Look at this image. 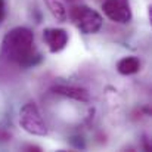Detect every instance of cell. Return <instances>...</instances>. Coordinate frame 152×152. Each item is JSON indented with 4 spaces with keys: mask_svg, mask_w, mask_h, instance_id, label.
Masks as SVG:
<instances>
[{
    "mask_svg": "<svg viewBox=\"0 0 152 152\" xmlns=\"http://www.w3.org/2000/svg\"><path fill=\"white\" fill-rule=\"evenodd\" d=\"M52 92L56 95H62L66 98H71L74 101H80V102H89L90 101V95L86 89L81 87H75V86H55L52 87Z\"/></svg>",
    "mask_w": 152,
    "mask_h": 152,
    "instance_id": "cell-6",
    "label": "cell"
},
{
    "mask_svg": "<svg viewBox=\"0 0 152 152\" xmlns=\"http://www.w3.org/2000/svg\"><path fill=\"white\" fill-rule=\"evenodd\" d=\"M103 13L114 22L127 24L132 21L130 0H105L102 4Z\"/></svg>",
    "mask_w": 152,
    "mask_h": 152,
    "instance_id": "cell-4",
    "label": "cell"
},
{
    "mask_svg": "<svg viewBox=\"0 0 152 152\" xmlns=\"http://www.w3.org/2000/svg\"><path fill=\"white\" fill-rule=\"evenodd\" d=\"M19 124L30 134H36V136H46L48 134L46 123H45L37 105L33 103V102L25 103L21 108V111H19Z\"/></svg>",
    "mask_w": 152,
    "mask_h": 152,
    "instance_id": "cell-2",
    "label": "cell"
},
{
    "mask_svg": "<svg viewBox=\"0 0 152 152\" xmlns=\"http://www.w3.org/2000/svg\"><path fill=\"white\" fill-rule=\"evenodd\" d=\"M71 19L84 34H95L102 28V16L87 6H75L71 9Z\"/></svg>",
    "mask_w": 152,
    "mask_h": 152,
    "instance_id": "cell-3",
    "label": "cell"
},
{
    "mask_svg": "<svg viewBox=\"0 0 152 152\" xmlns=\"http://www.w3.org/2000/svg\"><path fill=\"white\" fill-rule=\"evenodd\" d=\"M3 18H4V1L0 0V22H1Z\"/></svg>",
    "mask_w": 152,
    "mask_h": 152,
    "instance_id": "cell-9",
    "label": "cell"
},
{
    "mask_svg": "<svg viewBox=\"0 0 152 152\" xmlns=\"http://www.w3.org/2000/svg\"><path fill=\"white\" fill-rule=\"evenodd\" d=\"M1 55L21 66L34 65L37 58L34 48V34L25 27H16L10 30L1 42Z\"/></svg>",
    "mask_w": 152,
    "mask_h": 152,
    "instance_id": "cell-1",
    "label": "cell"
},
{
    "mask_svg": "<svg viewBox=\"0 0 152 152\" xmlns=\"http://www.w3.org/2000/svg\"><path fill=\"white\" fill-rule=\"evenodd\" d=\"M117 68H118V72L120 74H123V75H132V74H136L140 69V62L134 56H127V58H123L117 64Z\"/></svg>",
    "mask_w": 152,
    "mask_h": 152,
    "instance_id": "cell-7",
    "label": "cell"
},
{
    "mask_svg": "<svg viewBox=\"0 0 152 152\" xmlns=\"http://www.w3.org/2000/svg\"><path fill=\"white\" fill-rule=\"evenodd\" d=\"M45 1H46V6L50 10V13L59 22L66 21L68 12H66V7H65V4H64L62 0H45Z\"/></svg>",
    "mask_w": 152,
    "mask_h": 152,
    "instance_id": "cell-8",
    "label": "cell"
},
{
    "mask_svg": "<svg viewBox=\"0 0 152 152\" xmlns=\"http://www.w3.org/2000/svg\"><path fill=\"white\" fill-rule=\"evenodd\" d=\"M43 39L52 53L61 52L68 45V34L62 28H46L43 31Z\"/></svg>",
    "mask_w": 152,
    "mask_h": 152,
    "instance_id": "cell-5",
    "label": "cell"
}]
</instances>
